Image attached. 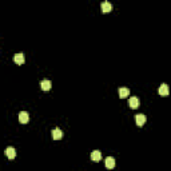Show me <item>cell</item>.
Here are the masks:
<instances>
[{
    "label": "cell",
    "mask_w": 171,
    "mask_h": 171,
    "mask_svg": "<svg viewBox=\"0 0 171 171\" xmlns=\"http://www.w3.org/2000/svg\"><path fill=\"white\" fill-rule=\"evenodd\" d=\"M158 92H159V95H160V96H167L168 94H170V88H168V86H167L166 83H163L162 86L159 87Z\"/></svg>",
    "instance_id": "6da1fadb"
},
{
    "label": "cell",
    "mask_w": 171,
    "mask_h": 171,
    "mask_svg": "<svg viewBox=\"0 0 171 171\" xmlns=\"http://www.w3.org/2000/svg\"><path fill=\"white\" fill-rule=\"evenodd\" d=\"M128 106H130V108H132V110L138 108V107H139V99H138L136 96H131V98L128 99Z\"/></svg>",
    "instance_id": "7a4b0ae2"
},
{
    "label": "cell",
    "mask_w": 171,
    "mask_h": 171,
    "mask_svg": "<svg viewBox=\"0 0 171 171\" xmlns=\"http://www.w3.org/2000/svg\"><path fill=\"white\" fill-rule=\"evenodd\" d=\"M51 135H52L53 140H59V139H62V136H63V131L60 128H53Z\"/></svg>",
    "instance_id": "3957f363"
},
{
    "label": "cell",
    "mask_w": 171,
    "mask_h": 171,
    "mask_svg": "<svg viewBox=\"0 0 171 171\" xmlns=\"http://www.w3.org/2000/svg\"><path fill=\"white\" fill-rule=\"evenodd\" d=\"M28 120H30V115H28V112H25V111L19 112V122H20V123L25 124V123H28Z\"/></svg>",
    "instance_id": "277c9868"
},
{
    "label": "cell",
    "mask_w": 171,
    "mask_h": 171,
    "mask_svg": "<svg viewBox=\"0 0 171 171\" xmlns=\"http://www.w3.org/2000/svg\"><path fill=\"white\" fill-rule=\"evenodd\" d=\"M24 53H22V52H19V53H16V55L14 56V62L16 63V64H19V66H22V64H24Z\"/></svg>",
    "instance_id": "5b68a950"
},
{
    "label": "cell",
    "mask_w": 171,
    "mask_h": 171,
    "mask_svg": "<svg viewBox=\"0 0 171 171\" xmlns=\"http://www.w3.org/2000/svg\"><path fill=\"white\" fill-rule=\"evenodd\" d=\"M51 87H52V83H51V80H42L40 82V88H42L43 91H50Z\"/></svg>",
    "instance_id": "8992f818"
},
{
    "label": "cell",
    "mask_w": 171,
    "mask_h": 171,
    "mask_svg": "<svg viewBox=\"0 0 171 171\" xmlns=\"http://www.w3.org/2000/svg\"><path fill=\"white\" fill-rule=\"evenodd\" d=\"M6 155L8 159H15V157H16V150L14 149V147H7L6 149Z\"/></svg>",
    "instance_id": "52a82bcc"
},
{
    "label": "cell",
    "mask_w": 171,
    "mask_h": 171,
    "mask_svg": "<svg viewBox=\"0 0 171 171\" xmlns=\"http://www.w3.org/2000/svg\"><path fill=\"white\" fill-rule=\"evenodd\" d=\"M135 122H136L138 126H143L144 123H146V116L143 115V114H138L136 116H135Z\"/></svg>",
    "instance_id": "ba28073f"
},
{
    "label": "cell",
    "mask_w": 171,
    "mask_h": 171,
    "mask_svg": "<svg viewBox=\"0 0 171 171\" xmlns=\"http://www.w3.org/2000/svg\"><path fill=\"white\" fill-rule=\"evenodd\" d=\"M112 9V4L108 3V1H103L102 3V12L103 14H108V12H111Z\"/></svg>",
    "instance_id": "9c48e42d"
},
{
    "label": "cell",
    "mask_w": 171,
    "mask_h": 171,
    "mask_svg": "<svg viewBox=\"0 0 171 171\" xmlns=\"http://www.w3.org/2000/svg\"><path fill=\"white\" fill-rule=\"evenodd\" d=\"M102 159V152L98 151V150H95V151L91 152V160H94V162L98 163L99 160Z\"/></svg>",
    "instance_id": "30bf717a"
},
{
    "label": "cell",
    "mask_w": 171,
    "mask_h": 171,
    "mask_svg": "<svg viewBox=\"0 0 171 171\" xmlns=\"http://www.w3.org/2000/svg\"><path fill=\"white\" fill-rule=\"evenodd\" d=\"M106 167L110 168V170L115 167V159H114L112 157H107L106 158Z\"/></svg>",
    "instance_id": "8fae6325"
},
{
    "label": "cell",
    "mask_w": 171,
    "mask_h": 171,
    "mask_svg": "<svg viewBox=\"0 0 171 171\" xmlns=\"http://www.w3.org/2000/svg\"><path fill=\"white\" fill-rule=\"evenodd\" d=\"M128 95H130V90H128V88H126V87L119 88V98H120V99L127 98Z\"/></svg>",
    "instance_id": "7c38bea8"
}]
</instances>
